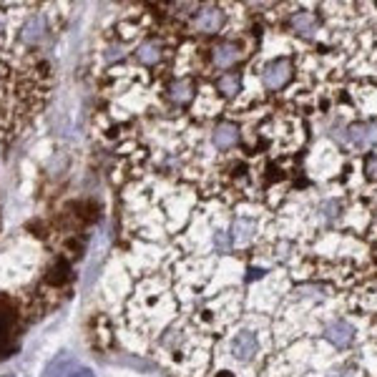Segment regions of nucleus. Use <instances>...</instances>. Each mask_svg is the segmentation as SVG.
<instances>
[{"mask_svg":"<svg viewBox=\"0 0 377 377\" xmlns=\"http://www.w3.org/2000/svg\"><path fill=\"white\" fill-rule=\"evenodd\" d=\"M295 75V66L289 58H274L262 68V86L267 91H282Z\"/></svg>","mask_w":377,"mask_h":377,"instance_id":"423d86ee","label":"nucleus"},{"mask_svg":"<svg viewBox=\"0 0 377 377\" xmlns=\"http://www.w3.org/2000/svg\"><path fill=\"white\" fill-rule=\"evenodd\" d=\"M216 377H234V372L232 370H221V372H216Z\"/></svg>","mask_w":377,"mask_h":377,"instance_id":"dca6fc26","label":"nucleus"},{"mask_svg":"<svg viewBox=\"0 0 377 377\" xmlns=\"http://www.w3.org/2000/svg\"><path fill=\"white\" fill-rule=\"evenodd\" d=\"M221 25H224V10L219 6H196L188 28L201 36H214L221 31Z\"/></svg>","mask_w":377,"mask_h":377,"instance_id":"39448f33","label":"nucleus"},{"mask_svg":"<svg viewBox=\"0 0 377 377\" xmlns=\"http://www.w3.org/2000/svg\"><path fill=\"white\" fill-rule=\"evenodd\" d=\"M239 136H242V133H239V126L234 124V121H221L212 131V141L219 151L234 149V146L239 144Z\"/></svg>","mask_w":377,"mask_h":377,"instance_id":"6e6552de","label":"nucleus"},{"mask_svg":"<svg viewBox=\"0 0 377 377\" xmlns=\"http://www.w3.org/2000/svg\"><path fill=\"white\" fill-rule=\"evenodd\" d=\"M254 229H257V224L251 219H246V216H239V219H234L232 224V232H229V237H232V246H246L254 239Z\"/></svg>","mask_w":377,"mask_h":377,"instance_id":"9b49d317","label":"nucleus"},{"mask_svg":"<svg viewBox=\"0 0 377 377\" xmlns=\"http://www.w3.org/2000/svg\"><path fill=\"white\" fill-rule=\"evenodd\" d=\"M364 174H367V179L377 182V151L367 154V158H364Z\"/></svg>","mask_w":377,"mask_h":377,"instance_id":"4468645a","label":"nucleus"},{"mask_svg":"<svg viewBox=\"0 0 377 377\" xmlns=\"http://www.w3.org/2000/svg\"><path fill=\"white\" fill-rule=\"evenodd\" d=\"M196 98V81L191 75H174L161 81V103L166 111L191 106Z\"/></svg>","mask_w":377,"mask_h":377,"instance_id":"7ed1b4c3","label":"nucleus"},{"mask_svg":"<svg viewBox=\"0 0 377 377\" xmlns=\"http://www.w3.org/2000/svg\"><path fill=\"white\" fill-rule=\"evenodd\" d=\"M216 94L221 96V98H234V96L242 91V75L239 73H221L219 78H216Z\"/></svg>","mask_w":377,"mask_h":377,"instance_id":"ddd939ff","label":"nucleus"},{"mask_svg":"<svg viewBox=\"0 0 377 377\" xmlns=\"http://www.w3.org/2000/svg\"><path fill=\"white\" fill-rule=\"evenodd\" d=\"M176 297L169 279L161 272H149L136 279L131 295L121 309V330L126 332V345L133 350H146L158 339L174 317Z\"/></svg>","mask_w":377,"mask_h":377,"instance_id":"f257e3e1","label":"nucleus"},{"mask_svg":"<svg viewBox=\"0 0 377 377\" xmlns=\"http://www.w3.org/2000/svg\"><path fill=\"white\" fill-rule=\"evenodd\" d=\"M325 337L330 339L334 347H350L352 339H355V330H352L350 322L337 320V322H332V325H327Z\"/></svg>","mask_w":377,"mask_h":377,"instance_id":"9d476101","label":"nucleus"},{"mask_svg":"<svg viewBox=\"0 0 377 377\" xmlns=\"http://www.w3.org/2000/svg\"><path fill=\"white\" fill-rule=\"evenodd\" d=\"M229 352H232V357L239 360V362H251V360L257 357V352H259L257 334L251 332V330H239V332L232 337Z\"/></svg>","mask_w":377,"mask_h":377,"instance_id":"0eeeda50","label":"nucleus"},{"mask_svg":"<svg viewBox=\"0 0 377 377\" xmlns=\"http://www.w3.org/2000/svg\"><path fill=\"white\" fill-rule=\"evenodd\" d=\"M330 377H360V375H357V372H355V370H347V367H345V370L332 372V375H330Z\"/></svg>","mask_w":377,"mask_h":377,"instance_id":"2eb2a0df","label":"nucleus"},{"mask_svg":"<svg viewBox=\"0 0 377 377\" xmlns=\"http://www.w3.org/2000/svg\"><path fill=\"white\" fill-rule=\"evenodd\" d=\"M347 136H350V141L357 149H367V146H372L377 141V128L372 124H352Z\"/></svg>","mask_w":377,"mask_h":377,"instance_id":"f8f14e48","label":"nucleus"},{"mask_svg":"<svg viewBox=\"0 0 377 377\" xmlns=\"http://www.w3.org/2000/svg\"><path fill=\"white\" fill-rule=\"evenodd\" d=\"M169 56H171L169 43L163 40V36L156 28H151L141 40L133 43V61L144 71H158Z\"/></svg>","mask_w":377,"mask_h":377,"instance_id":"f03ea898","label":"nucleus"},{"mask_svg":"<svg viewBox=\"0 0 377 377\" xmlns=\"http://www.w3.org/2000/svg\"><path fill=\"white\" fill-rule=\"evenodd\" d=\"M289 31L295 33V36H302V38H312L320 28V20L317 15L309 10H297L295 15H289Z\"/></svg>","mask_w":377,"mask_h":377,"instance_id":"1a4fd4ad","label":"nucleus"},{"mask_svg":"<svg viewBox=\"0 0 377 377\" xmlns=\"http://www.w3.org/2000/svg\"><path fill=\"white\" fill-rule=\"evenodd\" d=\"M244 58V45L242 40H221V43H214L209 48V61L216 71H229L234 68L239 61Z\"/></svg>","mask_w":377,"mask_h":377,"instance_id":"20e7f679","label":"nucleus"}]
</instances>
